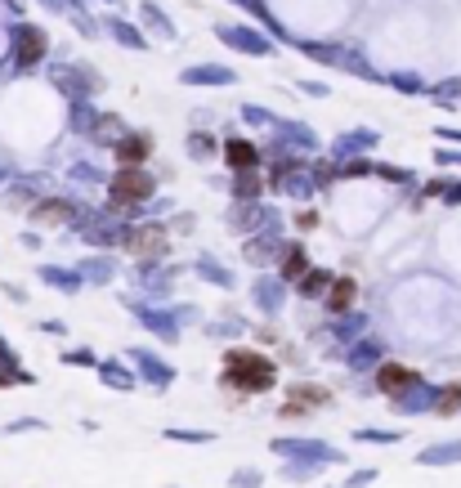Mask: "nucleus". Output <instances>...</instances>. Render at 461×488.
<instances>
[{
    "mask_svg": "<svg viewBox=\"0 0 461 488\" xmlns=\"http://www.w3.org/2000/svg\"><path fill=\"white\" fill-rule=\"evenodd\" d=\"M144 189H148L144 180H122V184H117V193H144Z\"/></svg>",
    "mask_w": 461,
    "mask_h": 488,
    "instance_id": "nucleus-2",
    "label": "nucleus"
},
{
    "mask_svg": "<svg viewBox=\"0 0 461 488\" xmlns=\"http://www.w3.org/2000/svg\"><path fill=\"white\" fill-rule=\"evenodd\" d=\"M269 363L256 354H229V381H238L242 390H264L269 385Z\"/></svg>",
    "mask_w": 461,
    "mask_h": 488,
    "instance_id": "nucleus-1",
    "label": "nucleus"
}]
</instances>
